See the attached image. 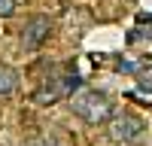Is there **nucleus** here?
<instances>
[{"label": "nucleus", "instance_id": "nucleus-1", "mask_svg": "<svg viewBox=\"0 0 152 146\" xmlns=\"http://www.w3.org/2000/svg\"><path fill=\"white\" fill-rule=\"evenodd\" d=\"M70 107L88 125H107L113 116V101L97 88H79L76 94H70Z\"/></svg>", "mask_w": 152, "mask_h": 146}, {"label": "nucleus", "instance_id": "nucleus-2", "mask_svg": "<svg viewBox=\"0 0 152 146\" xmlns=\"http://www.w3.org/2000/svg\"><path fill=\"white\" fill-rule=\"evenodd\" d=\"M143 131H146V122L134 113H113L107 122V134L116 143H131L137 137H143Z\"/></svg>", "mask_w": 152, "mask_h": 146}, {"label": "nucleus", "instance_id": "nucleus-3", "mask_svg": "<svg viewBox=\"0 0 152 146\" xmlns=\"http://www.w3.org/2000/svg\"><path fill=\"white\" fill-rule=\"evenodd\" d=\"M49 34H52V18L49 15H34L21 31V52H37L46 43Z\"/></svg>", "mask_w": 152, "mask_h": 146}, {"label": "nucleus", "instance_id": "nucleus-4", "mask_svg": "<svg viewBox=\"0 0 152 146\" xmlns=\"http://www.w3.org/2000/svg\"><path fill=\"white\" fill-rule=\"evenodd\" d=\"M15 88H18V73H15V67L0 64V97H9Z\"/></svg>", "mask_w": 152, "mask_h": 146}, {"label": "nucleus", "instance_id": "nucleus-5", "mask_svg": "<svg viewBox=\"0 0 152 146\" xmlns=\"http://www.w3.org/2000/svg\"><path fill=\"white\" fill-rule=\"evenodd\" d=\"M15 3L18 0H0V18H9L15 12Z\"/></svg>", "mask_w": 152, "mask_h": 146}]
</instances>
